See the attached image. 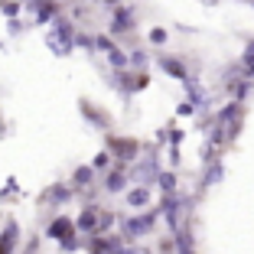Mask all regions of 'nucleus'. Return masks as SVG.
Segmentation results:
<instances>
[{"label": "nucleus", "instance_id": "f257e3e1", "mask_svg": "<svg viewBox=\"0 0 254 254\" xmlns=\"http://www.w3.org/2000/svg\"><path fill=\"white\" fill-rule=\"evenodd\" d=\"M108 147H111V157H114V166H118V170H124V166L137 157V150H140L134 140H118V137H111Z\"/></svg>", "mask_w": 254, "mask_h": 254}, {"label": "nucleus", "instance_id": "f03ea898", "mask_svg": "<svg viewBox=\"0 0 254 254\" xmlns=\"http://www.w3.org/2000/svg\"><path fill=\"white\" fill-rule=\"evenodd\" d=\"M157 215H160V212H143L140 218H130V222L124 225L127 241H134V238H140V235H147L150 228H153V222H157Z\"/></svg>", "mask_w": 254, "mask_h": 254}, {"label": "nucleus", "instance_id": "7ed1b4c3", "mask_svg": "<svg viewBox=\"0 0 254 254\" xmlns=\"http://www.w3.org/2000/svg\"><path fill=\"white\" fill-rule=\"evenodd\" d=\"M134 30V10L130 7H114L111 10V33H130Z\"/></svg>", "mask_w": 254, "mask_h": 254}, {"label": "nucleus", "instance_id": "20e7f679", "mask_svg": "<svg viewBox=\"0 0 254 254\" xmlns=\"http://www.w3.org/2000/svg\"><path fill=\"white\" fill-rule=\"evenodd\" d=\"M160 68H163L166 75H173V78H180L183 85L189 82V72H186V65H183V59H176V56H160Z\"/></svg>", "mask_w": 254, "mask_h": 254}, {"label": "nucleus", "instance_id": "39448f33", "mask_svg": "<svg viewBox=\"0 0 254 254\" xmlns=\"http://www.w3.org/2000/svg\"><path fill=\"white\" fill-rule=\"evenodd\" d=\"M49 238H59L62 245L72 241L75 238V235H72V222H68V218H56V222L49 225Z\"/></svg>", "mask_w": 254, "mask_h": 254}, {"label": "nucleus", "instance_id": "423d86ee", "mask_svg": "<svg viewBox=\"0 0 254 254\" xmlns=\"http://www.w3.org/2000/svg\"><path fill=\"white\" fill-rule=\"evenodd\" d=\"M33 7H36V23H46V20L59 16V7H56L53 0H33Z\"/></svg>", "mask_w": 254, "mask_h": 254}, {"label": "nucleus", "instance_id": "0eeeda50", "mask_svg": "<svg viewBox=\"0 0 254 254\" xmlns=\"http://www.w3.org/2000/svg\"><path fill=\"white\" fill-rule=\"evenodd\" d=\"M127 205H134V209H143V205H150V189L147 186H137L127 192Z\"/></svg>", "mask_w": 254, "mask_h": 254}, {"label": "nucleus", "instance_id": "6e6552de", "mask_svg": "<svg viewBox=\"0 0 254 254\" xmlns=\"http://www.w3.org/2000/svg\"><path fill=\"white\" fill-rule=\"evenodd\" d=\"M222 176H225V166L218 163V160H215V163H209V170H205V176H202V189H209L212 183H218Z\"/></svg>", "mask_w": 254, "mask_h": 254}, {"label": "nucleus", "instance_id": "1a4fd4ad", "mask_svg": "<svg viewBox=\"0 0 254 254\" xmlns=\"http://www.w3.org/2000/svg\"><path fill=\"white\" fill-rule=\"evenodd\" d=\"M98 218H101V212H95V209H88V212H82V218H78V228H82V232H95L98 228Z\"/></svg>", "mask_w": 254, "mask_h": 254}, {"label": "nucleus", "instance_id": "9d476101", "mask_svg": "<svg viewBox=\"0 0 254 254\" xmlns=\"http://www.w3.org/2000/svg\"><path fill=\"white\" fill-rule=\"evenodd\" d=\"M105 56H108V62H111V65L118 68V72H124V68H127V62H130V56H124V53L118 49V46H111V49H108Z\"/></svg>", "mask_w": 254, "mask_h": 254}, {"label": "nucleus", "instance_id": "9b49d317", "mask_svg": "<svg viewBox=\"0 0 254 254\" xmlns=\"http://www.w3.org/2000/svg\"><path fill=\"white\" fill-rule=\"evenodd\" d=\"M228 88H232V91H235V101H238V105H241V101H245V98H248V95H251V88H254V85H251V78H241V82H235V85H228Z\"/></svg>", "mask_w": 254, "mask_h": 254}, {"label": "nucleus", "instance_id": "f8f14e48", "mask_svg": "<svg viewBox=\"0 0 254 254\" xmlns=\"http://www.w3.org/2000/svg\"><path fill=\"white\" fill-rule=\"evenodd\" d=\"M124 183H127V176H124V170H114L111 176H108V192H121V189H124Z\"/></svg>", "mask_w": 254, "mask_h": 254}, {"label": "nucleus", "instance_id": "ddd939ff", "mask_svg": "<svg viewBox=\"0 0 254 254\" xmlns=\"http://www.w3.org/2000/svg\"><path fill=\"white\" fill-rule=\"evenodd\" d=\"M160 189H163V195H176V176L173 173H160Z\"/></svg>", "mask_w": 254, "mask_h": 254}, {"label": "nucleus", "instance_id": "4468645a", "mask_svg": "<svg viewBox=\"0 0 254 254\" xmlns=\"http://www.w3.org/2000/svg\"><path fill=\"white\" fill-rule=\"evenodd\" d=\"M13 235H16V225H10L7 232L0 235V254H10V251H13Z\"/></svg>", "mask_w": 254, "mask_h": 254}, {"label": "nucleus", "instance_id": "2eb2a0df", "mask_svg": "<svg viewBox=\"0 0 254 254\" xmlns=\"http://www.w3.org/2000/svg\"><path fill=\"white\" fill-rule=\"evenodd\" d=\"M72 183H75V186H88V183H91V170H85V166H82V170H75Z\"/></svg>", "mask_w": 254, "mask_h": 254}, {"label": "nucleus", "instance_id": "dca6fc26", "mask_svg": "<svg viewBox=\"0 0 254 254\" xmlns=\"http://www.w3.org/2000/svg\"><path fill=\"white\" fill-rule=\"evenodd\" d=\"M111 163H114V157L105 150V153H98V157H95V163H91V166H95V170H108Z\"/></svg>", "mask_w": 254, "mask_h": 254}, {"label": "nucleus", "instance_id": "f3484780", "mask_svg": "<svg viewBox=\"0 0 254 254\" xmlns=\"http://www.w3.org/2000/svg\"><path fill=\"white\" fill-rule=\"evenodd\" d=\"M68 195H72V189H65V186H56L53 192H49V202H65Z\"/></svg>", "mask_w": 254, "mask_h": 254}, {"label": "nucleus", "instance_id": "a211bd4d", "mask_svg": "<svg viewBox=\"0 0 254 254\" xmlns=\"http://www.w3.org/2000/svg\"><path fill=\"white\" fill-rule=\"evenodd\" d=\"M166 36H170V33H166L163 26H157V30H150V43H153V46H163V43H166Z\"/></svg>", "mask_w": 254, "mask_h": 254}, {"label": "nucleus", "instance_id": "6ab92c4d", "mask_svg": "<svg viewBox=\"0 0 254 254\" xmlns=\"http://www.w3.org/2000/svg\"><path fill=\"white\" fill-rule=\"evenodd\" d=\"M130 65H134V68H143V65H147V53L134 49V53H130Z\"/></svg>", "mask_w": 254, "mask_h": 254}, {"label": "nucleus", "instance_id": "aec40b11", "mask_svg": "<svg viewBox=\"0 0 254 254\" xmlns=\"http://www.w3.org/2000/svg\"><path fill=\"white\" fill-rule=\"evenodd\" d=\"M0 10H3V16H10V20H13V16L20 13V3H13V0L7 3V0H3V3H0Z\"/></svg>", "mask_w": 254, "mask_h": 254}, {"label": "nucleus", "instance_id": "412c9836", "mask_svg": "<svg viewBox=\"0 0 254 254\" xmlns=\"http://www.w3.org/2000/svg\"><path fill=\"white\" fill-rule=\"evenodd\" d=\"M111 225H114V215L111 212H101V218H98V232H108Z\"/></svg>", "mask_w": 254, "mask_h": 254}, {"label": "nucleus", "instance_id": "4be33fe9", "mask_svg": "<svg viewBox=\"0 0 254 254\" xmlns=\"http://www.w3.org/2000/svg\"><path fill=\"white\" fill-rule=\"evenodd\" d=\"M176 114H180V118H192V114H195V105H192V101H183V105L176 108Z\"/></svg>", "mask_w": 254, "mask_h": 254}, {"label": "nucleus", "instance_id": "5701e85b", "mask_svg": "<svg viewBox=\"0 0 254 254\" xmlns=\"http://www.w3.org/2000/svg\"><path fill=\"white\" fill-rule=\"evenodd\" d=\"M166 140H170V143H173V147H180V140H183V130H173V134H170V137H166Z\"/></svg>", "mask_w": 254, "mask_h": 254}, {"label": "nucleus", "instance_id": "b1692460", "mask_svg": "<svg viewBox=\"0 0 254 254\" xmlns=\"http://www.w3.org/2000/svg\"><path fill=\"white\" fill-rule=\"evenodd\" d=\"M101 3H108V7H111V10H114V7H118V0H101Z\"/></svg>", "mask_w": 254, "mask_h": 254}, {"label": "nucleus", "instance_id": "393cba45", "mask_svg": "<svg viewBox=\"0 0 254 254\" xmlns=\"http://www.w3.org/2000/svg\"><path fill=\"white\" fill-rule=\"evenodd\" d=\"M205 3H218V0H205Z\"/></svg>", "mask_w": 254, "mask_h": 254}, {"label": "nucleus", "instance_id": "a878e982", "mask_svg": "<svg viewBox=\"0 0 254 254\" xmlns=\"http://www.w3.org/2000/svg\"><path fill=\"white\" fill-rule=\"evenodd\" d=\"M251 3H254V0H251Z\"/></svg>", "mask_w": 254, "mask_h": 254}]
</instances>
